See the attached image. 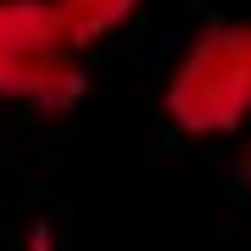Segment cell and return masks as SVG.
Instances as JSON below:
<instances>
[{
  "label": "cell",
  "instance_id": "6da1fadb",
  "mask_svg": "<svg viewBox=\"0 0 251 251\" xmlns=\"http://www.w3.org/2000/svg\"><path fill=\"white\" fill-rule=\"evenodd\" d=\"M162 106L196 140L234 134L251 117V23H206L173 62Z\"/></svg>",
  "mask_w": 251,
  "mask_h": 251
},
{
  "label": "cell",
  "instance_id": "277c9868",
  "mask_svg": "<svg viewBox=\"0 0 251 251\" xmlns=\"http://www.w3.org/2000/svg\"><path fill=\"white\" fill-rule=\"evenodd\" d=\"M28 251H50V224H34V229H28Z\"/></svg>",
  "mask_w": 251,
  "mask_h": 251
},
{
  "label": "cell",
  "instance_id": "5b68a950",
  "mask_svg": "<svg viewBox=\"0 0 251 251\" xmlns=\"http://www.w3.org/2000/svg\"><path fill=\"white\" fill-rule=\"evenodd\" d=\"M246 184H251V156H246Z\"/></svg>",
  "mask_w": 251,
  "mask_h": 251
},
{
  "label": "cell",
  "instance_id": "3957f363",
  "mask_svg": "<svg viewBox=\"0 0 251 251\" xmlns=\"http://www.w3.org/2000/svg\"><path fill=\"white\" fill-rule=\"evenodd\" d=\"M134 6L140 0H56V11H62L67 34L78 39V50L100 45L112 28H123L128 17H134Z\"/></svg>",
  "mask_w": 251,
  "mask_h": 251
},
{
  "label": "cell",
  "instance_id": "7a4b0ae2",
  "mask_svg": "<svg viewBox=\"0 0 251 251\" xmlns=\"http://www.w3.org/2000/svg\"><path fill=\"white\" fill-rule=\"evenodd\" d=\"M78 39L67 34L56 0H0V100L62 117L84 100Z\"/></svg>",
  "mask_w": 251,
  "mask_h": 251
}]
</instances>
